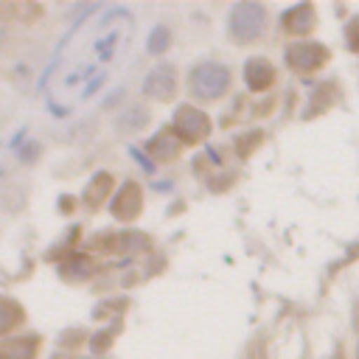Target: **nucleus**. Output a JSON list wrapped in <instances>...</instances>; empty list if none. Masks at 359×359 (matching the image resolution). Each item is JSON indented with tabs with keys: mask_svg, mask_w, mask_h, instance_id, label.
Wrapping results in <instances>:
<instances>
[{
	"mask_svg": "<svg viewBox=\"0 0 359 359\" xmlns=\"http://www.w3.org/2000/svg\"><path fill=\"white\" fill-rule=\"evenodd\" d=\"M230 31L238 39H255L264 31V8L255 3L236 6L230 14Z\"/></svg>",
	"mask_w": 359,
	"mask_h": 359,
	"instance_id": "3",
	"label": "nucleus"
},
{
	"mask_svg": "<svg viewBox=\"0 0 359 359\" xmlns=\"http://www.w3.org/2000/svg\"><path fill=\"white\" fill-rule=\"evenodd\" d=\"M165 36H168V34H165V28H157V31L151 34L149 48H151V50H163V48H165V45H163V42H165Z\"/></svg>",
	"mask_w": 359,
	"mask_h": 359,
	"instance_id": "4",
	"label": "nucleus"
},
{
	"mask_svg": "<svg viewBox=\"0 0 359 359\" xmlns=\"http://www.w3.org/2000/svg\"><path fill=\"white\" fill-rule=\"evenodd\" d=\"M135 39L126 8H98L76 22L45 76V101L56 115H73L112 79Z\"/></svg>",
	"mask_w": 359,
	"mask_h": 359,
	"instance_id": "1",
	"label": "nucleus"
},
{
	"mask_svg": "<svg viewBox=\"0 0 359 359\" xmlns=\"http://www.w3.org/2000/svg\"><path fill=\"white\" fill-rule=\"evenodd\" d=\"M191 90L196 93V95H205V98H216V95H222L224 93V87H227V81H230V76H227V70L222 67V65H199L194 73H191Z\"/></svg>",
	"mask_w": 359,
	"mask_h": 359,
	"instance_id": "2",
	"label": "nucleus"
}]
</instances>
